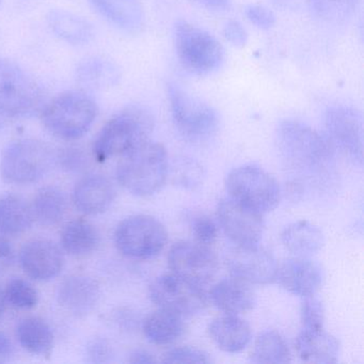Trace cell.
Returning a JSON list of instances; mask_svg holds the SVG:
<instances>
[{"instance_id": "obj_29", "label": "cell", "mask_w": 364, "mask_h": 364, "mask_svg": "<svg viewBox=\"0 0 364 364\" xmlns=\"http://www.w3.org/2000/svg\"><path fill=\"white\" fill-rule=\"evenodd\" d=\"M281 238L285 248L298 257L314 255L323 246V235L321 230L304 220L289 225L283 231Z\"/></svg>"}, {"instance_id": "obj_27", "label": "cell", "mask_w": 364, "mask_h": 364, "mask_svg": "<svg viewBox=\"0 0 364 364\" xmlns=\"http://www.w3.org/2000/svg\"><path fill=\"white\" fill-rule=\"evenodd\" d=\"M60 242L63 251L71 257H86L99 246V231L86 219H74L63 227Z\"/></svg>"}, {"instance_id": "obj_42", "label": "cell", "mask_w": 364, "mask_h": 364, "mask_svg": "<svg viewBox=\"0 0 364 364\" xmlns=\"http://www.w3.org/2000/svg\"><path fill=\"white\" fill-rule=\"evenodd\" d=\"M14 261V251L5 236L0 235V274L7 272Z\"/></svg>"}, {"instance_id": "obj_46", "label": "cell", "mask_w": 364, "mask_h": 364, "mask_svg": "<svg viewBox=\"0 0 364 364\" xmlns=\"http://www.w3.org/2000/svg\"><path fill=\"white\" fill-rule=\"evenodd\" d=\"M11 121V118L4 112L1 108H0V132L3 131L6 127H7L8 123Z\"/></svg>"}, {"instance_id": "obj_20", "label": "cell", "mask_w": 364, "mask_h": 364, "mask_svg": "<svg viewBox=\"0 0 364 364\" xmlns=\"http://www.w3.org/2000/svg\"><path fill=\"white\" fill-rule=\"evenodd\" d=\"M250 285L235 277L225 279L213 287L210 300L225 314L240 315L250 312L255 306V294Z\"/></svg>"}, {"instance_id": "obj_26", "label": "cell", "mask_w": 364, "mask_h": 364, "mask_svg": "<svg viewBox=\"0 0 364 364\" xmlns=\"http://www.w3.org/2000/svg\"><path fill=\"white\" fill-rule=\"evenodd\" d=\"M182 315L159 309L146 317L142 323L144 336L153 344L168 346L173 344L185 333Z\"/></svg>"}, {"instance_id": "obj_12", "label": "cell", "mask_w": 364, "mask_h": 364, "mask_svg": "<svg viewBox=\"0 0 364 364\" xmlns=\"http://www.w3.org/2000/svg\"><path fill=\"white\" fill-rule=\"evenodd\" d=\"M326 137L334 148L346 156L362 163L363 154V122L362 116L355 108L333 106L326 112Z\"/></svg>"}, {"instance_id": "obj_36", "label": "cell", "mask_w": 364, "mask_h": 364, "mask_svg": "<svg viewBox=\"0 0 364 364\" xmlns=\"http://www.w3.org/2000/svg\"><path fill=\"white\" fill-rule=\"evenodd\" d=\"M301 306L302 329L319 330L323 329L325 323V311L319 300L312 297L304 298Z\"/></svg>"}, {"instance_id": "obj_21", "label": "cell", "mask_w": 364, "mask_h": 364, "mask_svg": "<svg viewBox=\"0 0 364 364\" xmlns=\"http://www.w3.org/2000/svg\"><path fill=\"white\" fill-rule=\"evenodd\" d=\"M298 357L308 363H336L340 353V342L323 329H302L296 338Z\"/></svg>"}, {"instance_id": "obj_17", "label": "cell", "mask_w": 364, "mask_h": 364, "mask_svg": "<svg viewBox=\"0 0 364 364\" xmlns=\"http://www.w3.org/2000/svg\"><path fill=\"white\" fill-rule=\"evenodd\" d=\"M276 280L283 289L301 298L312 297L323 285V270L306 257L285 259L277 268Z\"/></svg>"}, {"instance_id": "obj_40", "label": "cell", "mask_w": 364, "mask_h": 364, "mask_svg": "<svg viewBox=\"0 0 364 364\" xmlns=\"http://www.w3.org/2000/svg\"><path fill=\"white\" fill-rule=\"evenodd\" d=\"M87 355L90 358L91 362H95V363L107 362L112 357V348L105 340L97 338L88 345Z\"/></svg>"}, {"instance_id": "obj_19", "label": "cell", "mask_w": 364, "mask_h": 364, "mask_svg": "<svg viewBox=\"0 0 364 364\" xmlns=\"http://www.w3.org/2000/svg\"><path fill=\"white\" fill-rule=\"evenodd\" d=\"M58 304L73 316H85L92 312L100 299V285L84 274L68 277L58 289Z\"/></svg>"}, {"instance_id": "obj_43", "label": "cell", "mask_w": 364, "mask_h": 364, "mask_svg": "<svg viewBox=\"0 0 364 364\" xmlns=\"http://www.w3.org/2000/svg\"><path fill=\"white\" fill-rule=\"evenodd\" d=\"M14 355V345L4 332H0V363L10 361Z\"/></svg>"}, {"instance_id": "obj_44", "label": "cell", "mask_w": 364, "mask_h": 364, "mask_svg": "<svg viewBox=\"0 0 364 364\" xmlns=\"http://www.w3.org/2000/svg\"><path fill=\"white\" fill-rule=\"evenodd\" d=\"M196 3L200 4L203 7L215 11H223L229 8L231 0H195Z\"/></svg>"}, {"instance_id": "obj_45", "label": "cell", "mask_w": 364, "mask_h": 364, "mask_svg": "<svg viewBox=\"0 0 364 364\" xmlns=\"http://www.w3.org/2000/svg\"><path fill=\"white\" fill-rule=\"evenodd\" d=\"M131 363H155L156 359L152 353L146 350H137L131 355Z\"/></svg>"}, {"instance_id": "obj_31", "label": "cell", "mask_w": 364, "mask_h": 364, "mask_svg": "<svg viewBox=\"0 0 364 364\" xmlns=\"http://www.w3.org/2000/svg\"><path fill=\"white\" fill-rule=\"evenodd\" d=\"M250 358L255 363H287L291 361V353L283 336L270 330L257 336Z\"/></svg>"}, {"instance_id": "obj_47", "label": "cell", "mask_w": 364, "mask_h": 364, "mask_svg": "<svg viewBox=\"0 0 364 364\" xmlns=\"http://www.w3.org/2000/svg\"><path fill=\"white\" fill-rule=\"evenodd\" d=\"M5 298H4L3 289H0V316L3 314L4 309H5Z\"/></svg>"}, {"instance_id": "obj_15", "label": "cell", "mask_w": 364, "mask_h": 364, "mask_svg": "<svg viewBox=\"0 0 364 364\" xmlns=\"http://www.w3.org/2000/svg\"><path fill=\"white\" fill-rule=\"evenodd\" d=\"M232 277L249 284H268L276 281L277 263L272 253L257 245L237 246L228 259Z\"/></svg>"}, {"instance_id": "obj_3", "label": "cell", "mask_w": 364, "mask_h": 364, "mask_svg": "<svg viewBox=\"0 0 364 364\" xmlns=\"http://www.w3.org/2000/svg\"><path fill=\"white\" fill-rule=\"evenodd\" d=\"M99 108L82 91H67L50 100L40 109L44 129L58 139L74 141L92 127Z\"/></svg>"}, {"instance_id": "obj_24", "label": "cell", "mask_w": 364, "mask_h": 364, "mask_svg": "<svg viewBox=\"0 0 364 364\" xmlns=\"http://www.w3.org/2000/svg\"><path fill=\"white\" fill-rule=\"evenodd\" d=\"M68 199L57 187H43L37 191L31 203L33 223L50 229L63 223L67 216Z\"/></svg>"}, {"instance_id": "obj_39", "label": "cell", "mask_w": 364, "mask_h": 364, "mask_svg": "<svg viewBox=\"0 0 364 364\" xmlns=\"http://www.w3.org/2000/svg\"><path fill=\"white\" fill-rule=\"evenodd\" d=\"M245 14L251 24L255 25L257 28L263 29V31L272 28L276 24V18H274V14L263 6H247Z\"/></svg>"}, {"instance_id": "obj_11", "label": "cell", "mask_w": 364, "mask_h": 364, "mask_svg": "<svg viewBox=\"0 0 364 364\" xmlns=\"http://www.w3.org/2000/svg\"><path fill=\"white\" fill-rule=\"evenodd\" d=\"M151 300L159 309L184 316L201 312L208 306L203 285L171 272L157 277L149 289Z\"/></svg>"}, {"instance_id": "obj_16", "label": "cell", "mask_w": 364, "mask_h": 364, "mask_svg": "<svg viewBox=\"0 0 364 364\" xmlns=\"http://www.w3.org/2000/svg\"><path fill=\"white\" fill-rule=\"evenodd\" d=\"M21 266L29 278L48 281L56 278L65 265V255L52 240L33 238L25 242L20 253Z\"/></svg>"}, {"instance_id": "obj_7", "label": "cell", "mask_w": 364, "mask_h": 364, "mask_svg": "<svg viewBox=\"0 0 364 364\" xmlns=\"http://www.w3.org/2000/svg\"><path fill=\"white\" fill-rule=\"evenodd\" d=\"M170 109L176 129L191 142H204L216 135L219 117L216 110L176 84L168 86Z\"/></svg>"}, {"instance_id": "obj_6", "label": "cell", "mask_w": 364, "mask_h": 364, "mask_svg": "<svg viewBox=\"0 0 364 364\" xmlns=\"http://www.w3.org/2000/svg\"><path fill=\"white\" fill-rule=\"evenodd\" d=\"M277 144L283 159L300 168H315L327 163L334 150L327 137L295 120L279 124Z\"/></svg>"}, {"instance_id": "obj_32", "label": "cell", "mask_w": 364, "mask_h": 364, "mask_svg": "<svg viewBox=\"0 0 364 364\" xmlns=\"http://www.w3.org/2000/svg\"><path fill=\"white\" fill-rule=\"evenodd\" d=\"M117 78L118 74L114 65L99 57L86 59L77 68L78 82L92 90H103L114 86Z\"/></svg>"}, {"instance_id": "obj_10", "label": "cell", "mask_w": 364, "mask_h": 364, "mask_svg": "<svg viewBox=\"0 0 364 364\" xmlns=\"http://www.w3.org/2000/svg\"><path fill=\"white\" fill-rule=\"evenodd\" d=\"M41 106L37 82L18 63L0 57V108L14 120L31 116Z\"/></svg>"}, {"instance_id": "obj_34", "label": "cell", "mask_w": 364, "mask_h": 364, "mask_svg": "<svg viewBox=\"0 0 364 364\" xmlns=\"http://www.w3.org/2000/svg\"><path fill=\"white\" fill-rule=\"evenodd\" d=\"M359 0H314V9L321 18L328 21H340L350 16Z\"/></svg>"}, {"instance_id": "obj_25", "label": "cell", "mask_w": 364, "mask_h": 364, "mask_svg": "<svg viewBox=\"0 0 364 364\" xmlns=\"http://www.w3.org/2000/svg\"><path fill=\"white\" fill-rule=\"evenodd\" d=\"M16 338L21 346L31 355L50 359L54 349V333L44 319L25 317L16 328Z\"/></svg>"}, {"instance_id": "obj_18", "label": "cell", "mask_w": 364, "mask_h": 364, "mask_svg": "<svg viewBox=\"0 0 364 364\" xmlns=\"http://www.w3.org/2000/svg\"><path fill=\"white\" fill-rule=\"evenodd\" d=\"M116 198V188L108 176L88 173L78 180L72 193L76 210L88 216L102 214L112 205Z\"/></svg>"}, {"instance_id": "obj_4", "label": "cell", "mask_w": 364, "mask_h": 364, "mask_svg": "<svg viewBox=\"0 0 364 364\" xmlns=\"http://www.w3.org/2000/svg\"><path fill=\"white\" fill-rule=\"evenodd\" d=\"M55 161L56 152L46 142L25 138L6 149L0 161V176L8 184H33L50 171Z\"/></svg>"}, {"instance_id": "obj_41", "label": "cell", "mask_w": 364, "mask_h": 364, "mask_svg": "<svg viewBox=\"0 0 364 364\" xmlns=\"http://www.w3.org/2000/svg\"><path fill=\"white\" fill-rule=\"evenodd\" d=\"M225 39L234 46H244L247 42V33L237 21H229L223 28Z\"/></svg>"}, {"instance_id": "obj_2", "label": "cell", "mask_w": 364, "mask_h": 364, "mask_svg": "<svg viewBox=\"0 0 364 364\" xmlns=\"http://www.w3.org/2000/svg\"><path fill=\"white\" fill-rule=\"evenodd\" d=\"M167 173L166 149L150 140L121 156L117 166L118 182L138 197L157 193L165 184Z\"/></svg>"}, {"instance_id": "obj_8", "label": "cell", "mask_w": 364, "mask_h": 364, "mask_svg": "<svg viewBox=\"0 0 364 364\" xmlns=\"http://www.w3.org/2000/svg\"><path fill=\"white\" fill-rule=\"evenodd\" d=\"M167 240L168 233L163 223L148 215L127 217L114 231V244L119 252L135 261L157 257Z\"/></svg>"}, {"instance_id": "obj_9", "label": "cell", "mask_w": 364, "mask_h": 364, "mask_svg": "<svg viewBox=\"0 0 364 364\" xmlns=\"http://www.w3.org/2000/svg\"><path fill=\"white\" fill-rule=\"evenodd\" d=\"M225 186L231 199L262 215L272 212L280 203L279 183L257 166H242L232 170L225 181Z\"/></svg>"}, {"instance_id": "obj_30", "label": "cell", "mask_w": 364, "mask_h": 364, "mask_svg": "<svg viewBox=\"0 0 364 364\" xmlns=\"http://www.w3.org/2000/svg\"><path fill=\"white\" fill-rule=\"evenodd\" d=\"M48 20L53 33L68 43L82 46L92 39L93 29L90 23L72 12L54 10Z\"/></svg>"}, {"instance_id": "obj_5", "label": "cell", "mask_w": 364, "mask_h": 364, "mask_svg": "<svg viewBox=\"0 0 364 364\" xmlns=\"http://www.w3.org/2000/svg\"><path fill=\"white\" fill-rule=\"evenodd\" d=\"M174 46L181 65L195 75H208L225 60V50L218 40L186 21L176 23Z\"/></svg>"}, {"instance_id": "obj_22", "label": "cell", "mask_w": 364, "mask_h": 364, "mask_svg": "<svg viewBox=\"0 0 364 364\" xmlns=\"http://www.w3.org/2000/svg\"><path fill=\"white\" fill-rule=\"evenodd\" d=\"M95 9L117 28L137 33L144 25L140 0H90Z\"/></svg>"}, {"instance_id": "obj_28", "label": "cell", "mask_w": 364, "mask_h": 364, "mask_svg": "<svg viewBox=\"0 0 364 364\" xmlns=\"http://www.w3.org/2000/svg\"><path fill=\"white\" fill-rule=\"evenodd\" d=\"M31 204L20 196L8 193L0 197V235L18 236L33 225Z\"/></svg>"}, {"instance_id": "obj_37", "label": "cell", "mask_w": 364, "mask_h": 364, "mask_svg": "<svg viewBox=\"0 0 364 364\" xmlns=\"http://www.w3.org/2000/svg\"><path fill=\"white\" fill-rule=\"evenodd\" d=\"M195 242L204 246H212L218 238V227L210 217L199 215L195 217L191 225Z\"/></svg>"}, {"instance_id": "obj_35", "label": "cell", "mask_w": 364, "mask_h": 364, "mask_svg": "<svg viewBox=\"0 0 364 364\" xmlns=\"http://www.w3.org/2000/svg\"><path fill=\"white\" fill-rule=\"evenodd\" d=\"M92 153L89 154L86 149L80 146H70L56 152V163L63 169L70 172H80L90 165Z\"/></svg>"}, {"instance_id": "obj_14", "label": "cell", "mask_w": 364, "mask_h": 364, "mask_svg": "<svg viewBox=\"0 0 364 364\" xmlns=\"http://www.w3.org/2000/svg\"><path fill=\"white\" fill-rule=\"evenodd\" d=\"M217 218L225 235L237 246H252L261 240L263 215L257 210L227 198L218 204Z\"/></svg>"}, {"instance_id": "obj_13", "label": "cell", "mask_w": 364, "mask_h": 364, "mask_svg": "<svg viewBox=\"0 0 364 364\" xmlns=\"http://www.w3.org/2000/svg\"><path fill=\"white\" fill-rule=\"evenodd\" d=\"M170 269L200 285L208 284L216 276L218 261L210 247L196 242L173 245L168 255Z\"/></svg>"}, {"instance_id": "obj_33", "label": "cell", "mask_w": 364, "mask_h": 364, "mask_svg": "<svg viewBox=\"0 0 364 364\" xmlns=\"http://www.w3.org/2000/svg\"><path fill=\"white\" fill-rule=\"evenodd\" d=\"M3 291L6 306L8 304L14 310H33L39 302L37 289L24 279H12Z\"/></svg>"}, {"instance_id": "obj_38", "label": "cell", "mask_w": 364, "mask_h": 364, "mask_svg": "<svg viewBox=\"0 0 364 364\" xmlns=\"http://www.w3.org/2000/svg\"><path fill=\"white\" fill-rule=\"evenodd\" d=\"M163 363H210V360L204 351L193 347H176L167 351L161 360Z\"/></svg>"}, {"instance_id": "obj_23", "label": "cell", "mask_w": 364, "mask_h": 364, "mask_svg": "<svg viewBox=\"0 0 364 364\" xmlns=\"http://www.w3.org/2000/svg\"><path fill=\"white\" fill-rule=\"evenodd\" d=\"M208 334L216 346L225 353H240L251 340L250 326L238 315L217 317L210 323Z\"/></svg>"}, {"instance_id": "obj_1", "label": "cell", "mask_w": 364, "mask_h": 364, "mask_svg": "<svg viewBox=\"0 0 364 364\" xmlns=\"http://www.w3.org/2000/svg\"><path fill=\"white\" fill-rule=\"evenodd\" d=\"M154 129L152 114L144 106L129 105L107 121L97 134L91 153L97 163L119 157L149 141Z\"/></svg>"}]
</instances>
